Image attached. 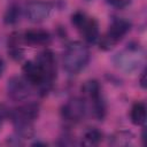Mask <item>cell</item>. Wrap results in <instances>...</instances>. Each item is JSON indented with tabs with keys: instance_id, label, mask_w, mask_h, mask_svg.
Wrapping results in <instances>:
<instances>
[{
	"instance_id": "9a60e30c",
	"label": "cell",
	"mask_w": 147,
	"mask_h": 147,
	"mask_svg": "<svg viewBox=\"0 0 147 147\" xmlns=\"http://www.w3.org/2000/svg\"><path fill=\"white\" fill-rule=\"evenodd\" d=\"M102 137L103 134L101 131H99L95 127H90L84 132L82 144L85 146H95L102 141Z\"/></svg>"
},
{
	"instance_id": "8fae6325",
	"label": "cell",
	"mask_w": 147,
	"mask_h": 147,
	"mask_svg": "<svg viewBox=\"0 0 147 147\" xmlns=\"http://www.w3.org/2000/svg\"><path fill=\"white\" fill-rule=\"evenodd\" d=\"M140 53L138 52V48L136 49H126L124 52H122L121 54H117V56L115 57V64L126 71H131L134 70L139 67L140 63Z\"/></svg>"
},
{
	"instance_id": "2e32d148",
	"label": "cell",
	"mask_w": 147,
	"mask_h": 147,
	"mask_svg": "<svg viewBox=\"0 0 147 147\" xmlns=\"http://www.w3.org/2000/svg\"><path fill=\"white\" fill-rule=\"evenodd\" d=\"M3 18H5V23H7V24H14V23H16L20 20V7L16 6V5L10 6L7 9Z\"/></svg>"
},
{
	"instance_id": "277c9868",
	"label": "cell",
	"mask_w": 147,
	"mask_h": 147,
	"mask_svg": "<svg viewBox=\"0 0 147 147\" xmlns=\"http://www.w3.org/2000/svg\"><path fill=\"white\" fill-rule=\"evenodd\" d=\"M131 30V23L124 18H115L107 32L100 39V48L103 51H110L114 48Z\"/></svg>"
},
{
	"instance_id": "9c48e42d",
	"label": "cell",
	"mask_w": 147,
	"mask_h": 147,
	"mask_svg": "<svg viewBox=\"0 0 147 147\" xmlns=\"http://www.w3.org/2000/svg\"><path fill=\"white\" fill-rule=\"evenodd\" d=\"M36 62L41 68L47 82L51 85H53V82L56 78V61H55L54 53L49 49L41 51L37 55Z\"/></svg>"
},
{
	"instance_id": "7a4b0ae2",
	"label": "cell",
	"mask_w": 147,
	"mask_h": 147,
	"mask_svg": "<svg viewBox=\"0 0 147 147\" xmlns=\"http://www.w3.org/2000/svg\"><path fill=\"white\" fill-rule=\"evenodd\" d=\"M90 61V51L80 41L70 42L63 54V67L70 75L79 74Z\"/></svg>"
},
{
	"instance_id": "4fadbf2b",
	"label": "cell",
	"mask_w": 147,
	"mask_h": 147,
	"mask_svg": "<svg viewBox=\"0 0 147 147\" xmlns=\"http://www.w3.org/2000/svg\"><path fill=\"white\" fill-rule=\"evenodd\" d=\"M22 41H23V38L18 33H13L8 39V53L16 61L22 60L24 55V51L21 46Z\"/></svg>"
},
{
	"instance_id": "ba28073f",
	"label": "cell",
	"mask_w": 147,
	"mask_h": 147,
	"mask_svg": "<svg viewBox=\"0 0 147 147\" xmlns=\"http://www.w3.org/2000/svg\"><path fill=\"white\" fill-rule=\"evenodd\" d=\"M30 84L21 77H11L7 82V93L14 101H24L30 96Z\"/></svg>"
},
{
	"instance_id": "5bb4252c",
	"label": "cell",
	"mask_w": 147,
	"mask_h": 147,
	"mask_svg": "<svg viewBox=\"0 0 147 147\" xmlns=\"http://www.w3.org/2000/svg\"><path fill=\"white\" fill-rule=\"evenodd\" d=\"M131 122L134 125H144L146 122V106L144 102H137L132 106L130 113Z\"/></svg>"
},
{
	"instance_id": "7c38bea8",
	"label": "cell",
	"mask_w": 147,
	"mask_h": 147,
	"mask_svg": "<svg viewBox=\"0 0 147 147\" xmlns=\"http://www.w3.org/2000/svg\"><path fill=\"white\" fill-rule=\"evenodd\" d=\"M23 41L30 46H46L51 42L52 36L48 31L42 29H31L22 36Z\"/></svg>"
},
{
	"instance_id": "ffe728a7",
	"label": "cell",
	"mask_w": 147,
	"mask_h": 147,
	"mask_svg": "<svg viewBox=\"0 0 147 147\" xmlns=\"http://www.w3.org/2000/svg\"><path fill=\"white\" fill-rule=\"evenodd\" d=\"M3 70H5V62H3V60L0 57V77H1L2 74H3Z\"/></svg>"
},
{
	"instance_id": "30bf717a",
	"label": "cell",
	"mask_w": 147,
	"mask_h": 147,
	"mask_svg": "<svg viewBox=\"0 0 147 147\" xmlns=\"http://www.w3.org/2000/svg\"><path fill=\"white\" fill-rule=\"evenodd\" d=\"M53 10V3L48 1H33L26 7V16L33 23L44 22L49 17Z\"/></svg>"
},
{
	"instance_id": "5b68a950",
	"label": "cell",
	"mask_w": 147,
	"mask_h": 147,
	"mask_svg": "<svg viewBox=\"0 0 147 147\" xmlns=\"http://www.w3.org/2000/svg\"><path fill=\"white\" fill-rule=\"evenodd\" d=\"M71 23L86 42L94 44L99 39V24L95 18L87 16L85 13L76 11L71 16Z\"/></svg>"
},
{
	"instance_id": "ac0fdd59",
	"label": "cell",
	"mask_w": 147,
	"mask_h": 147,
	"mask_svg": "<svg viewBox=\"0 0 147 147\" xmlns=\"http://www.w3.org/2000/svg\"><path fill=\"white\" fill-rule=\"evenodd\" d=\"M6 115H7V110H6V108H5L3 106L0 105V125H1V123H2V121H3V118L6 117Z\"/></svg>"
},
{
	"instance_id": "52a82bcc",
	"label": "cell",
	"mask_w": 147,
	"mask_h": 147,
	"mask_svg": "<svg viewBox=\"0 0 147 147\" xmlns=\"http://www.w3.org/2000/svg\"><path fill=\"white\" fill-rule=\"evenodd\" d=\"M85 111H86L85 101L79 98H72L63 105L61 114H62L63 119L71 122V123H76V122H79L84 117Z\"/></svg>"
},
{
	"instance_id": "e0dca14e",
	"label": "cell",
	"mask_w": 147,
	"mask_h": 147,
	"mask_svg": "<svg viewBox=\"0 0 147 147\" xmlns=\"http://www.w3.org/2000/svg\"><path fill=\"white\" fill-rule=\"evenodd\" d=\"M108 3H110L113 7H116V8H124L126 7L131 0H107Z\"/></svg>"
},
{
	"instance_id": "8992f818",
	"label": "cell",
	"mask_w": 147,
	"mask_h": 147,
	"mask_svg": "<svg viewBox=\"0 0 147 147\" xmlns=\"http://www.w3.org/2000/svg\"><path fill=\"white\" fill-rule=\"evenodd\" d=\"M22 71L24 75V79L31 86L38 87L42 94H46L51 90L52 85L47 82L41 68L38 65V63L36 61L25 62L22 67Z\"/></svg>"
},
{
	"instance_id": "3957f363",
	"label": "cell",
	"mask_w": 147,
	"mask_h": 147,
	"mask_svg": "<svg viewBox=\"0 0 147 147\" xmlns=\"http://www.w3.org/2000/svg\"><path fill=\"white\" fill-rule=\"evenodd\" d=\"M82 92L85 98V100L90 103L91 111L93 113V116L96 119L102 121L106 116V102L103 100L102 93H101V87L98 80L95 79H90L86 80L83 86H82Z\"/></svg>"
},
{
	"instance_id": "6da1fadb",
	"label": "cell",
	"mask_w": 147,
	"mask_h": 147,
	"mask_svg": "<svg viewBox=\"0 0 147 147\" xmlns=\"http://www.w3.org/2000/svg\"><path fill=\"white\" fill-rule=\"evenodd\" d=\"M39 115V106L30 102L21 107L15 108L9 113L13 125L17 132V136L23 139H29L33 134V121Z\"/></svg>"
},
{
	"instance_id": "d6986e66",
	"label": "cell",
	"mask_w": 147,
	"mask_h": 147,
	"mask_svg": "<svg viewBox=\"0 0 147 147\" xmlns=\"http://www.w3.org/2000/svg\"><path fill=\"white\" fill-rule=\"evenodd\" d=\"M139 83H140V86L142 88H146V71H144L141 74V77L139 79Z\"/></svg>"
}]
</instances>
